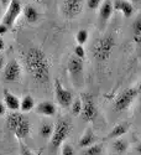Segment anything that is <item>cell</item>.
<instances>
[{"label": "cell", "mask_w": 141, "mask_h": 155, "mask_svg": "<svg viewBox=\"0 0 141 155\" xmlns=\"http://www.w3.org/2000/svg\"><path fill=\"white\" fill-rule=\"evenodd\" d=\"M25 67L31 78L38 84H47L51 76V64L46 54L38 47H30L24 54Z\"/></svg>", "instance_id": "6da1fadb"}, {"label": "cell", "mask_w": 141, "mask_h": 155, "mask_svg": "<svg viewBox=\"0 0 141 155\" xmlns=\"http://www.w3.org/2000/svg\"><path fill=\"white\" fill-rule=\"evenodd\" d=\"M71 132H72V123L69 122V119L61 118L57 120V123L53 127V133L50 138V149L53 153V155H57L61 147L66 143Z\"/></svg>", "instance_id": "7a4b0ae2"}, {"label": "cell", "mask_w": 141, "mask_h": 155, "mask_svg": "<svg viewBox=\"0 0 141 155\" xmlns=\"http://www.w3.org/2000/svg\"><path fill=\"white\" fill-rule=\"evenodd\" d=\"M115 47V38L113 35L101 36L93 42L92 45V55L97 62H105L109 60L113 50Z\"/></svg>", "instance_id": "3957f363"}, {"label": "cell", "mask_w": 141, "mask_h": 155, "mask_svg": "<svg viewBox=\"0 0 141 155\" xmlns=\"http://www.w3.org/2000/svg\"><path fill=\"white\" fill-rule=\"evenodd\" d=\"M67 68H68V73L71 76L72 83L75 87H82L84 83V67H83V60L72 56L68 60L67 63Z\"/></svg>", "instance_id": "277c9868"}, {"label": "cell", "mask_w": 141, "mask_h": 155, "mask_svg": "<svg viewBox=\"0 0 141 155\" xmlns=\"http://www.w3.org/2000/svg\"><path fill=\"white\" fill-rule=\"evenodd\" d=\"M81 99H82V112H81L82 119L87 123L94 122L98 117V109L95 107L93 98L89 94H83Z\"/></svg>", "instance_id": "5b68a950"}, {"label": "cell", "mask_w": 141, "mask_h": 155, "mask_svg": "<svg viewBox=\"0 0 141 155\" xmlns=\"http://www.w3.org/2000/svg\"><path fill=\"white\" fill-rule=\"evenodd\" d=\"M22 12V5L20 0H11L9 6L6 8L5 15L3 16L2 22L5 25L8 29L14 26L15 21L18 20V18L20 16V14Z\"/></svg>", "instance_id": "8992f818"}, {"label": "cell", "mask_w": 141, "mask_h": 155, "mask_svg": "<svg viewBox=\"0 0 141 155\" xmlns=\"http://www.w3.org/2000/svg\"><path fill=\"white\" fill-rule=\"evenodd\" d=\"M137 89L136 88H126L117 97L114 103V109L117 112H123L129 108V106L133 103V101L137 96Z\"/></svg>", "instance_id": "52a82bcc"}, {"label": "cell", "mask_w": 141, "mask_h": 155, "mask_svg": "<svg viewBox=\"0 0 141 155\" xmlns=\"http://www.w3.org/2000/svg\"><path fill=\"white\" fill-rule=\"evenodd\" d=\"M3 78L8 83L18 82L21 78V66L16 60L9 61L3 68Z\"/></svg>", "instance_id": "ba28073f"}, {"label": "cell", "mask_w": 141, "mask_h": 155, "mask_svg": "<svg viewBox=\"0 0 141 155\" xmlns=\"http://www.w3.org/2000/svg\"><path fill=\"white\" fill-rule=\"evenodd\" d=\"M55 96H56L57 103L61 107H63V108L71 107L72 102H73V94L71 91H68V89L63 87V84L58 80L55 81Z\"/></svg>", "instance_id": "9c48e42d"}, {"label": "cell", "mask_w": 141, "mask_h": 155, "mask_svg": "<svg viewBox=\"0 0 141 155\" xmlns=\"http://www.w3.org/2000/svg\"><path fill=\"white\" fill-rule=\"evenodd\" d=\"M83 9V0H63L62 14L67 19H74L78 16Z\"/></svg>", "instance_id": "30bf717a"}, {"label": "cell", "mask_w": 141, "mask_h": 155, "mask_svg": "<svg viewBox=\"0 0 141 155\" xmlns=\"http://www.w3.org/2000/svg\"><path fill=\"white\" fill-rule=\"evenodd\" d=\"M30 132H31V123L24 114H21V117H20L15 129L12 130V133L15 134V137L18 139L22 140V139H26L29 137Z\"/></svg>", "instance_id": "8fae6325"}, {"label": "cell", "mask_w": 141, "mask_h": 155, "mask_svg": "<svg viewBox=\"0 0 141 155\" xmlns=\"http://www.w3.org/2000/svg\"><path fill=\"white\" fill-rule=\"evenodd\" d=\"M35 110L37 114L43 115V117H53L57 112L56 106L50 101H43L41 103H38L37 106H35Z\"/></svg>", "instance_id": "7c38bea8"}, {"label": "cell", "mask_w": 141, "mask_h": 155, "mask_svg": "<svg viewBox=\"0 0 141 155\" xmlns=\"http://www.w3.org/2000/svg\"><path fill=\"white\" fill-rule=\"evenodd\" d=\"M4 104L11 112H18L20 109V99L8 89H4Z\"/></svg>", "instance_id": "4fadbf2b"}, {"label": "cell", "mask_w": 141, "mask_h": 155, "mask_svg": "<svg viewBox=\"0 0 141 155\" xmlns=\"http://www.w3.org/2000/svg\"><path fill=\"white\" fill-rule=\"evenodd\" d=\"M113 9L120 11L125 18H130L134 14V6L129 2H125V0H114Z\"/></svg>", "instance_id": "5bb4252c"}, {"label": "cell", "mask_w": 141, "mask_h": 155, "mask_svg": "<svg viewBox=\"0 0 141 155\" xmlns=\"http://www.w3.org/2000/svg\"><path fill=\"white\" fill-rule=\"evenodd\" d=\"M113 2L111 0H105V2L100 5V9H99V20L101 22V25H105L111 14H113Z\"/></svg>", "instance_id": "9a60e30c"}, {"label": "cell", "mask_w": 141, "mask_h": 155, "mask_svg": "<svg viewBox=\"0 0 141 155\" xmlns=\"http://www.w3.org/2000/svg\"><path fill=\"white\" fill-rule=\"evenodd\" d=\"M95 140H97V138H95L94 132L92 130L91 128H88L87 130L84 132V134L82 135V138L79 139L78 145H79V148L84 149V148H88V147L95 144Z\"/></svg>", "instance_id": "2e32d148"}, {"label": "cell", "mask_w": 141, "mask_h": 155, "mask_svg": "<svg viewBox=\"0 0 141 155\" xmlns=\"http://www.w3.org/2000/svg\"><path fill=\"white\" fill-rule=\"evenodd\" d=\"M129 129H130V123H120L111 129V132L109 133V138L110 139L121 138L124 134H126L129 132Z\"/></svg>", "instance_id": "e0dca14e"}, {"label": "cell", "mask_w": 141, "mask_h": 155, "mask_svg": "<svg viewBox=\"0 0 141 155\" xmlns=\"http://www.w3.org/2000/svg\"><path fill=\"white\" fill-rule=\"evenodd\" d=\"M22 11H24L25 20H26L29 24H35L38 21V19H40V12H38L37 9L32 5H27Z\"/></svg>", "instance_id": "ac0fdd59"}, {"label": "cell", "mask_w": 141, "mask_h": 155, "mask_svg": "<svg viewBox=\"0 0 141 155\" xmlns=\"http://www.w3.org/2000/svg\"><path fill=\"white\" fill-rule=\"evenodd\" d=\"M35 99L30 96V94H27V96H25L21 101H20V110L22 112V113H27V112H30V110H32L34 108H35Z\"/></svg>", "instance_id": "d6986e66"}, {"label": "cell", "mask_w": 141, "mask_h": 155, "mask_svg": "<svg viewBox=\"0 0 141 155\" xmlns=\"http://www.w3.org/2000/svg\"><path fill=\"white\" fill-rule=\"evenodd\" d=\"M127 149H129V143H127L126 140L120 139V138L114 140V143H113V150L117 153V154L123 155V154L126 153Z\"/></svg>", "instance_id": "ffe728a7"}, {"label": "cell", "mask_w": 141, "mask_h": 155, "mask_svg": "<svg viewBox=\"0 0 141 155\" xmlns=\"http://www.w3.org/2000/svg\"><path fill=\"white\" fill-rule=\"evenodd\" d=\"M133 35L135 42L141 45V15H139L133 22Z\"/></svg>", "instance_id": "44dd1931"}, {"label": "cell", "mask_w": 141, "mask_h": 155, "mask_svg": "<svg viewBox=\"0 0 141 155\" xmlns=\"http://www.w3.org/2000/svg\"><path fill=\"white\" fill-rule=\"evenodd\" d=\"M53 127L55 125L51 122H43L40 127V135L43 139L48 140L51 138V135H52V133H53Z\"/></svg>", "instance_id": "7402d4cb"}, {"label": "cell", "mask_w": 141, "mask_h": 155, "mask_svg": "<svg viewBox=\"0 0 141 155\" xmlns=\"http://www.w3.org/2000/svg\"><path fill=\"white\" fill-rule=\"evenodd\" d=\"M103 154V145L101 144H93L88 148H84L81 155H101Z\"/></svg>", "instance_id": "603a6c76"}, {"label": "cell", "mask_w": 141, "mask_h": 155, "mask_svg": "<svg viewBox=\"0 0 141 155\" xmlns=\"http://www.w3.org/2000/svg\"><path fill=\"white\" fill-rule=\"evenodd\" d=\"M88 31L87 30H84V29H82V30H79L78 32L75 34V41H77V44L78 45H81V46H83L87 41H88Z\"/></svg>", "instance_id": "cb8c5ba5"}, {"label": "cell", "mask_w": 141, "mask_h": 155, "mask_svg": "<svg viewBox=\"0 0 141 155\" xmlns=\"http://www.w3.org/2000/svg\"><path fill=\"white\" fill-rule=\"evenodd\" d=\"M71 112L73 115H79L82 112V99L81 98H75L73 99L72 104H71Z\"/></svg>", "instance_id": "d4e9b609"}, {"label": "cell", "mask_w": 141, "mask_h": 155, "mask_svg": "<svg viewBox=\"0 0 141 155\" xmlns=\"http://www.w3.org/2000/svg\"><path fill=\"white\" fill-rule=\"evenodd\" d=\"M61 155H74V149L71 144L65 143L61 147Z\"/></svg>", "instance_id": "484cf974"}, {"label": "cell", "mask_w": 141, "mask_h": 155, "mask_svg": "<svg viewBox=\"0 0 141 155\" xmlns=\"http://www.w3.org/2000/svg\"><path fill=\"white\" fill-rule=\"evenodd\" d=\"M74 56L81 58V60H83L85 57V50H84V47L81 46V45H77L74 47Z\"/></svg>", "instance_id": "4316f807"}, {"label": "cell", "mask_w": 141, "mask_h": 155, "mask_svg": "<svg viewBox=\"0 0 141 155\" xmlns=\"http://www.w3.org/2000/svg\"><path fill=\"white\" fill-rule=\"evenodd\" d=\"M20 155H35L34 151L24 143H20Z\"/></svg>", "instance_id": "83f0119b"}, {"label": "cell", "mask_w": 141, "mask_h": 155, "mask_svg": "<svg viewBox=\"0 0 141 155\" xmlns=\"http://www.w3.org/2000/svg\"><path fill=\"white\" fill-rule=\"evenodd\" d=\"M87 4H88V8L91 10H95L101 5V0H88Z\"/></svg>", "instance_id": "f1b7e54d"}, {"label": "cell", "mask_w": 141, "mask_h": 155, "mask_svg": "<svg viewBox=\"0 0 141 155\" xmlns=\"http://www.w3.org/2000/svg\"><path fill=\"white\" fill-rule=\"evenodd\" d=\"M8 30H9V29L5 26V25H4L3 22H0V36H3L4 34H6Z\"/></svg>", "instance_id": "f546056e"}, {"label": "cell", "mask_w": 141, "mask_h": 155, "mask_svg": "<svg viewBox=\"0 0 141 155\" xmlns=\"http://www.w3.org/2000/svg\"><path fill=\"white\" fill-rule=\"evenodd\" d=\"M6 113V107L3 102H0V117H3V115H5Z\"/></svg>", "instance_id": "4dcf8cb0"}, {"label": "cell", "mask_w": 141, "mask_h": 155, "mask_svg": "<svg viewBox=\"0 0 141 155\" xmlns=\"http://www.w3.org/2000/svg\"><path fill=\"white\" fill-rule=\"evenodd\" d=\"M4 66H5V60H4V57L2 55H0V71L4 68Z\"/></svg>", "instance_id": "1f68e13d"}, {"label": "cell", "mask_w": 141, "mask_h": 155, "mask_svg": "<svg viewBox=\"0 0 141 155\" xmlns=\"http://www.w3.org/2000/svg\"><path fill=\"white\" fill-rule=\"evenodd\" d=\"M10 2H11V0H0V3H2V5H3L4 8H8L9 4H10Z\"/></svg>", "instance_id": "d6a6232c"}, {"label": "cell", "mask_w": 141, "mask_h": 155, "mask_svg": "<svg viewBox=\"0 0 141 155\" xmlns=\"http://www.w3.org/2000/svg\"><path fill=\"white\" fill-rule=\"evenodd\" d=\"M5 48V42H4V40H3V37L0 36V51H3Z\"/></svg>", "instance_id": "836d02e7"}, {"label": "cell", "mask_w": 141, "mask_h": 155, "mask_svg": "<svg viewBox=\"0 0 141 155\" xmlns=\"http://www.w3.org/2000/svg\"><path fill=\"white\" fill-rule=\"evenodd\" d=\"M136 151L141 155V143H139V144H137V147H136Z\"/></svg>", "instance_id": "e575fe53"}, {"label": "cell", "mask_w": 141, "mask_h": 155, "mask_svg": "<svg viewBox=\"0 0 141 155\" xmlns=\"http://www.w3.org/2000/svg\"><path fill=\"white\" fill-rule=\"evenodd\" d=\"M137 92L141 93V82H140V84H139V87H137Z\"/></svg>", "instance_id": "d590c367"}, {"label": "cell", "mask_w": 141, "mask_h": 155, "mask_svg": "<svg viewBox=\"0 0 141 155\" xmlns=\"http://www.w3.org/2000/svg\"><path fill=\"white\" fill-rule=\"evenodd\" d=\"M140 108H141V97H140Z\"/></svg>", "instance_id": "8d00e7d4"}, {"label": "cell", "mask_w": 141, "mask_h": 155, "mask_svg": "<svg viewBox=\"0 0 141 155\" xmlns=\"http://www.w3.org/2000/svg\"><path fill=\"white\" fill-rule=\"evenodd\" d=\"M133 2H141V0H133Z\"/></svg>", "instance_id": "74e56055"}, {"label": "cell", "mask_w": 141, "mask_h": 155, "mask_svg": "<svg viewBox=\"0 0 141 155\" xmlns=\"http://www.w3.org/2000/svg\"><path fill=\"white\" fill-rule=\"evenodd\" d=\"M140 58H141V50H140Z\"/></svg>", "instance_id": "f35d334b"}]
</instances>
